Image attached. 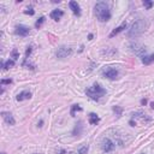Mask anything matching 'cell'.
Listing matches in <instances>:
<instances>
[{"mask_svg":"<svg viewBox=\"0 0 154 154\" xmlns=\"http://www.w3.org/2000/svg\"><path fill=\"white\" fill-rule=\"evenodd\" d=\"M95 15L100 22H107L111 18L110 7L105 1H99L95 4Z\"/></svg>","mask_w":154,"mask_h":154,"instance_id":"obj_1","label":"cell"},{"mask_svg":"<svg viewBox=\"0 0 154 154\" xmlns=\"http://www.w3.org/2000/svg\"><path fill=\"white\" fill-rule=\"evenodd\" d=\"M147 21L146 20H143V18H140V20L137 21H135L131 25V28L128 30V36L131 39H135V38H137V36H140L144 30H146L147 28Z\"/></svg>","mask_w":154,"mask_h":154,"instance_id":"obj_2","label":"cell"},{"mask_svg":"<svg viewBox=\"0 0 154 154\" xmlns=\"http://www.w3.org/2000/svg\"><path fill=\"white\" fill-rule=\"evenodd\" d=\"M86 94L90 99H93V100H95V101H99L106 94V90H105V88H102L99 83H95L93 87H90V88H88L86 90Z\"/></svg>","mask_w":154,"mask_h":154,"instance_id":"obj_3","label":"cell"},{"mask_svg":"<svg viewBox=\"0 0 154 154\" xmlns=\"http://www.w3.org/2000/svg\"><path fill=\"white\" fill-rule=\"evenodd\" d=\"M129 48H130V51L135 54V56H137V57L143 58L144 56H146V52H147L146 47H144L143 45L139 43V42H131Z\"/></svg>","mask_w":154,"mask_h":154,"instance_id":"obj_4","label":"cell"},{"mask_svg":"<svg viewBox=\"0 0 154 154\" xmlns=\"http://www.w3.org/2000/svg\"><path fill=\"white\" fill-rule=\"evenodd\" d=\"M57 58L59 59H65L68 57H70L71 54H72V48L71 47H66V46H61L58 48L57 51Z\"/></svg>","mask_w":154,"mask_h":154,"instance_id":"obj_5","label":"cell"},{"mask_svg":"<svg viewBox=\"0 0 154 154\" xmlns=\"http://www.w3.org/2000/svg\"><path fill=\"white\" fill-rule=\"evenodd\" d=\"M101 149L104 153H111L114 149V143L110 139H104L101 141Z\"/></svg>","mask_w":154,"mask_h":154,"instance_id":"obj_6","label":"cell"},{"mask_svg":"<svg viewBox=\"0 0 154 154\" xmlns=\"http://www.w3.org/2000/svg\"><path fill=\"white\" fill-rule=\"evenodd\" d=\"M30 33V29L28 28V26H25V25H17L16 26V29H15V34L18 35V36H22V38H25V36H28Z\"/></svg>","mask_w":154,"mask_h":154,"instance_id":"obj_7","label":"cell"},{"mask_svg":"<svg viewBox=\"0 0 154 154\" xmlns=\"http://www.w3.org/2000/svg\"><path fill=\"white\" fill-rule=\"evenodd\" d=\"M102 75L108 79H116L117 76H118V70L113 69V68H108V69L102 70Z\"/></svg>","mask_w":154,"mask_h":154,"instance_id":"obj_8","label":"cell"},{"mask_svg":"<svg viewBox=\"0 0 154 154\" xmlns=\"http://www.w3.org/2000/svg\"><path fill=\"white\" fill-rule=\"evenodd\" d=\"M1 116H3L4 121H5V122H6L8 125H15L16 121H15L13 116H12L10 112H5V111H3V112H1Z\"/></svg>","mask_w":154,"mask_h":154,"instance_id":"obj_9","label":"cell"},{"mask_svg":"<svg viewBox=\"0 0 154 154\" xmlns=\"http://www.w3.org/2000/svg\"><path fill=\"white\" fill-rule=\"evenodd\" d=\"M31 98V93L29 92V90H23V92H21L20 94L17 95V101H23V100H26V99H30Z\"/></svg>","mask_w":154,"mask_h":154,"instance_id":"obj_10","label":"cell"},{"mask_svg":"<svg viewBox=\"0 0 154 154\" xmlns=\"http://www.w3.org/2000/svg\"><path fill=\"white\" fill-rule=\"evenodd\" d=\"M69 6H70V8L72 10V12H74V15L81 16V7L77 4V1H70L69 3Z\"/></svg>","mask_w":154,"mask_h":154,"instance_id":"obj_11","label":"cell"},{"mask_svg":"<svg viewBox=\"0 0 154 154\" xmlns=\"http://www.w3.org/2000/svg\"><path fill=\"white\" fill-rule=\"evenodd\" d=\"M63 16H64V11L59 10V8H57V10H53L51 12V18H52V20H54V21H59Z\"/></svg>","mask_w":154,"mask_h":154,"instance_id":"obj_12","label":"cell"},{"mask_svg":"<svg viewBox=\"0 0 154 154\" xmlns=\"http://www.w3.org/2000/svg\"><path fill=\"white\" fill-rule=\"evenodd\" d=\"M132 118H137V119H141L142 122H151L152 118H149V117H146V114H143L142 112H136L132 114Z\"/></svg>","mask_w":154,"mask_h":154,"instance_id":"obj_13","label":"cell"},{"mask_svg":"<svg viewBox=\"0 0 154 154\" xmlns=\"http://www.w3.org/2000/svg\"><path fill=\"white\" fill-rule=\"evenodd\" d=\"M126 28V22H124V23H122L118 28H116L114 30H112V33L110 34V38H113V36H116V35H118L119 33H122L124 29Z\"/></svg>","mask_w":154,"mask_h":154,"instance_id":"obj_14","label":"cell"},{"mask_svg":"<svg viewBox=\"0 0 154 154\" xmlns=\"http://www.w3.org/2000/svg\"><path fill=\"white\" fill-rule=\"evenodd\" d=\"M88 122L92 125H96L99 122H100V118H99V116L96 113H90L88 117Z\"/></svg>","mask_w":154,"mask_h":154,"instance_id":"obj_15","label":"cell"},{"mask_svg":"<svg viewBox=\"0 0 154 154\" xmlns=\"http://www.w3.org/2000/svg\"><path fill=\"white\" fill-rule=\"evenodd\" d=\"M153 61H154V53L151 54V56H144L142 58V63L144 65H149V64H152Z\"/></svg>","mask_w":154,"mask_h":154,"instance_id":"obj_16","label":"cell"},{"mask_svg":"<svg viewBox=\"0 0 154 154\" xmlns=\"http://www.w3.org/2000/svg\"><path fill=\"white\" fill-rule=\"evenodd\" d=\"M15 63H16V61H15L13 59H8V60L5 61V63L3 61V69H4V70H8L10 68H13V66H15Z\"/></svg>","mask_w":154,"mask_h":154,"instance_id":"obj_17","label":"cell"},{"mask_svg":"<svg viewBox=\"0 0 154 154\" xmlns=\"http://www.w3.org/2000/svg\"><path fill=\"white\" fill-rule=\"evenodd\" d=\"M82 128H83V126H82V122L79 121V122L76 124L75 129H74V132H72V134H74L75 136H78V135H81V131H82Z\"/></svg>","mask_w":154,"mask_h":154,"instance_id":"obj_18","label":"cell"},{"mask_svg":"<svg viewBox=\"0 0 154 154\" xmlns=\"http://www.w3.org/2000/svg\"><path fill=\"white\" fill-rule=\"evenodd\" d=\"M45 21H46V17H43V16H42V17H40L39 20L36 21V23H35V26H36V28H38V29H39V28H41V25L45 23Z\"/></svg>","mask_w":154,"mask_h":154,"instance_id":"obj_19","label":"cell"},{"mask_svg":"<svg viewBox=\"0 0 154 154\" xmlns=\"http://www.w3.org/2000/svg\"><path fill=\"white\" fill-rule=\"evenodd\" d=\"M75 111H82V107H81L79 105H74V106H72V108H71V112H70L72 117L75 116Z\"/></svg>","mask_w":154,"mask_h":154,"instance_id":"obj_20","label":"cell"},{"mask_svg":"<svg viewBox=\"0 0 154 154\" xmlns=\"http://www.w3.org/2000/svg\"><path fill=\"white\" fill-rule=\"evenodd\" d=\"M88 153V146L84 144V146H81L78 149V154H87Z\"/></svg>","mask_w":154,"mask_h":154,"instance_id":"obj_21","label":"cell"},{"mask_svg":"<svg viewBox=\"0 0 154 154\" xmlns=\"http://www.w3.org/2000/svg\"><path fill=\"white\" fill-rule=\"evenodd\" d=\"M31 51H33V47H31V46H29L28 48H26V52H25V58H24V63H26V60L29 59V56H30ZM24 63H23V64H24Z\"/></svg>","mask_w":154,"mask_h":154,"instance_id":"obj_22","label":"cell"},{"mask_svg":"<svg viewBox=\"0 0 154 154\" xmlns=\"http://www.w3.org/2000/svg\"><path fill=\"white\" fill-rule=\"evenodd\" d=\"M113 111L116 112V114L118 116V117L122 116V112H123V110H122V108H121L119 106H114V107H113Z\"/></svg>","mask_w":154,"mask_h":154,"instance_id":"obj_23","label":"cell"},{"mask_svg":"<svg viewBox=\"0 0 154 154\" xmlns=\"http://www.w3.org/2000/svg\"><path fill=\"white\" fill-rule=\"evenodd\" d=\"M143 6L146 8H151L153 6V1H151V0H144L143 1Z\"/></svg>","mask_w":154,"mask_h":154,"instance_id":"obj_24","label":"cell"},{"mask_svg":"<svg viewBox=\"0 0 154 154\" xmlns=\"http://www.w3.org/2000/svg\"><path fill=\"white\" fill-rule=\"evenodd\" d=\"M11 54H12V59H13L15 61H16V60H17L18 58H20V54H18V52H17V49H13Z\"/></svg>","mask_w":154,"mask_h":154,"instance_id":"obj_25","label":"cell"},{"mask_svg":"<svg viewBox=\"0 0 154 154\" xmlns=\"http://www.w3.org/2000/svg\"><path fill=\"white\" fill-rule=\"evenodd\" d=\"M24 13H25V15H30V16H33V15L35 13V11L33 10V7H29V8H26V11H24Z\"/></svg>","mask_w":154,"mask_h":154,"instance_id":"obj_26","label":"cell"},{"mask_svg":"<svg viewBox=\"0 0 154 154\" xmlns=\"http://www.w3.org/2000/svg\"><path fill=\"white\" fill-rule=\"evenodd\" d=\"M0 83H1L3 86L4 84H11L12 83V79H1V82H0Z\"/></svg>","mask_w":154,"mask_h":154,"instance_id":"obj_27","label":"cell"},{"mask_svg":"<svg viewBox=\"0 0 154 154\" xmlns=\"http://www.w3.org/2000/svg\"><path fill=\"white\" fill-rule=\"evenodd\" d=\"M141 104L142 105H146L147 104V100H146V99H143V100H141Z\"/></svg>","mask_w":154,"mask_h":154,"instance_id":"obj_28","label":"cell"},{"mask_svg":"<svg viewBox=\"0 0 154 154\" xmlns=\"http://www.w3.org/2000/svg\"><path fill=\"white\" fill-rule=\"evenodd\" d=\"M152 108H154V102H153V104H152Z\"/></svg>","mask_w":154,"mask_h":154,"instance_id":"obj_29","label":"cell"},{"mask_svg":"<svg viewBox=\"0 0 154 154\" xmlns=\"http://www.w3.org/2000/svg\"><path fill=\"white\" fill-rule=\"evenodd\" d=\"M1 154H6V153H5V152H3V153H1Z\"/></svg>","mask_w":154,"mask_h":154,"instance_id":"obj_30","label":"cell"},{"mask_svg":"<svg viewBox=\"0 0 154 154\" xmlns=\"http://www.w3.org/2000/svg\"><path fill=\"white\" fill-rule=\"evenodd\" d=\"M35 154H36V153H35Z\"/></svg>","mask_w":154,"mask_h":154,"instance_id":"obj_31","label":"cell"}]
</instances>
